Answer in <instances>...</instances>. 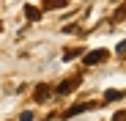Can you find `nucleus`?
Here are the masks:
<instances>
[{
	"label": "nucleus",
	"instance_id": "0eeeda50",
	"mask_svg": "<svg viewBox=\"0 0 126 121\" xmlns=\"http://www.w3.org/2000/svg\"><path fill=\"white\" fill-rule=\"evenodd\" d=\"M25 17H28V19H38V17H41V8H36V6H25Z\"/></svg>",
	"mask_w": 126,
	"mask_h": 121
},
{
	"label": "nucleus",
	"instance_id": "9b49d317",
	"mask_svg": "<svg viewBox=\"0 0 126 121\" xmlns=\"http://www.w3.org/2000/svg\"><path fill=\"white\" fill-rule=\"evenodd\" d=\"M118 52H121V55H126V39H123V41L118 44Z\"/></svg>",
	"mask_w": 126,
	"mask_h": 121
},
{
	"label": "nucleus",
	"instance_id": "6e6552de",
	"mask_svg": "<svg viewBox=\"0 0 126 121\" xmlns=\"http://www.w3.org/2000/svg\"><path fill=\"white\" fill-rule=\"evenodd\" d=\"M112 19H115V22H121V19H126V6H121V8L115 11V17H112Z\"/></svg>",
	"mask_w": 126,
	"mask_h": 121
},
{
	"label": "nucleus",
	"instance_id": "f03ea898",
	"mask_svg": "<svg viewBox=\"0 0 126 121\" xmlns=\"http://www.w3.org/2000/svg\"><path fill=\"white\" fill-rule=\"evenodd\" d=\"M107 58H110V52L104 50V47H101V50H91V52L85 55V66H96V63H104Z\"/></svg>",
	"mask_w": 126,
	"mask_h": 121
},
{
	"label": "nucleus",
	"instance_id": "f257e3e1",
	"mask_svg": "<svg viewBox=\"0 0 126 121\" xmlns=\"http://www.w3.org/2000/svg\"><path fill=\"white\" fill-rule=\"evenodd\" d=\"M52 96H55V88L47 85V83H38V85L33 88V99L41 102V105H44V102H52Z\"/></svg>",
	"mask_w": 126,
	"mask_h": 121
},
{
	"label": "nucleus",
	"instance_id": "ddd939ff",
	"mask_svg": "<svg viewBox=\"0 0 126 121\" xmlns=\"http://www.w3.org/2000/svg\"><path fill=\"white\" fill-rule=\"evenodd\" d=\"M0 28H3V25H0Z\"/></svg>",
	"mask_w": 126,
	"mask_h": 121
},
{
	"label": "nucleus",
	"instance_id": "9d476101",
	"mask_svg": "<svg viewBox=\"0 0 126 121\" xmlns=\"http://www.w3.org/2000/svg\"><path fill=\"white\" fill-rule=\"evenodd\" d=\"M19 121H33V113H30V110H25L22 116H19Z\"/></svg>",
	"mask_w": 126,
	"mask_h": 121
},
{
	"label": "nucleus",
	"instance_id": "f8f14e48",
	"mask_svg": "<svg viewBox=\"0 0 126 121\" xmlns=\"http://www.w3.org/2000/svg\"><path fill=\"white\" fill-rule=\"evenodd\" d=\"M112 121H126V113H115V116H112Z\"/></svg>",
	"mask_w": 126,
	"mask_h": 121
},
{
	"label": "nucleus",
	"instance_id": "423d86ee",
	"mask_svg": "<svg viewBox=\"0 0 126 121\" xmlns=\"http://www.w3.org/2000/svg\"><path fill=\"white\" fill-rule=\"evenodd\" d=\"M41 8H66V0H44Z\"/></svg>",
	"mask_w": 126,
	"mask_h": 121
},
{
	"label": "nucleus",
	"instance_id": "1a4fd4ad",
	"mask_svg": "<svg viewBox=\"0 0 126 121\" xmlns=\"http://www.w3.org/2000/svg\"><path fill=\"white\" fill-rule=\"evenodd\" d=\"M77 55H82V52H79V50H66V55H63V58L71 60V58H77Z\"/></svg>",
	"mask_w": 126,
	"mask_h": 121
},
{
	"label": "nucleus",
	"instance_id": "39448f33",
	"mask_svg": "<svg viewBox=\"0 0 126 121\" xmlns=\"http://www.w3.org/2000/svg\"><path fill=\"white\" fill-rule=\"evenodd\" d=\"M118 99H123V91H115V88L104 91V102H118Z\"/></svg>",
	"mask_w": 126,
	"mask_h": 121
},
{
	"label": "nucleus",
	"instance_id": "7ed1b4c3",
	"mask_svg": "<svg viewBox=\"0 0 126 121\" xmlns=\"http://www.w3.org/2000/svg\"><path fill=\"white\" fill-rule=\"evenodd\" d=\"M79 83H82V77H71V80H63V83L55 88V94H58V96H66V94H71V91H74Z\"/></svg>",
	"mask_w": 126,
	"mask_h": 121
},
{
	"label": "nucleus",
	"instance_id": "20e7f679",
	"mask_svg": "<svg viewBox=\"0 0 126 121\" xmlns=\"http://www.w3.org/2000/svg\"><path fill=\"white\" fill-rule=\"evenodd\" d=\"M93 105H74V107H69L66 113H63V118H71V116H77V113H85V110H91Z\"/></svg>",
	"mask_w": 126,
	"mask_h": 121
}]
</instances>
